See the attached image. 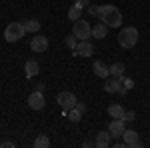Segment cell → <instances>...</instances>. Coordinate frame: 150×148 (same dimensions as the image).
Returning <instances> with one entry per match:
<instances>
[{
    "label": "cell",
    "instance_id": "6da1fadb",
    "mask_svg": "<svg viewBox=\"0 0 150 148\" xmlns=\"http://www.w3.org/2000/svg\"><path fill=\"white\" fill-rule=\"evenodd\" d=\"M98 18H100L108 28H118V26L122 24V12L118 10L114 4H104V6H100Z\"/></svg>",
    "mask_w": 150,
    "mask_h": 148
},
{
    "label": "cell",
    "instance_id": "7a4b0ae2",
    "mask_svg": "<svg viewBox=\"0 0 150 148\" xmlns=\"http://www.w3.org/2000/svg\"><path fill=\"white\" fill-rule=\"evenodd\" d=\"M136 42H138V30L134 26H128V28H122L120 30L118 44L122 46V48H132V46H136Z\"/></svg>",
    "mask_w": 150,
    "mask_h": 148
},
{
    "label": "cell",
    "instance_id": "3957f363",
    "mask_svg": "<svg viewBox=\"0 0 150 148\" xmlns=\"http://www.w3.org/2000/svg\"><path fill=\"white\" fill-rule=\"evenodd\" d=\"M24 34H26V28H24L22 22H10L6 26V30H4V40L6 42H16Z\"/></svg>",
    "mask_w": 150,
    "mask_h": 148
},
{
    "label": "cell",
    "instance_id": "277c9868",
    "mask_svg": "<svg viewBox=\"0 0 150 148\" xmlns=\"http://www.w3.org/2000/svg\"><path fill=\"white\" fill-rule=\"evenodd\" d=\"M72 34L76 36L78 40H88L90 36H92V26L86 22V20H76L74 22V28H72Z\"/></svg>",
    "mask_w": 150,
    "mask_h": 148
},
{
    "label": "cell",
    "instance_id": "5b68a950",
    "mask_svg": "<svg viewBox=\"0 0 150 148\" xmlns=\"http://www.w3.org/2000/svg\"><path fill=\"white\" fill-rule=\"evenodd\" d=\"M56 102L60 104V108H62V110H70V108H74V104L78 102V100H76V96H74L72 92L64 90V92H60V94H58Z\"/></svg>",
    "mask_w": 150,
    "mask_h": 148
},
{
    "label": "cell",
    "instance_id": "8992f818",
    "mask_svg": "<svg viewBox=\"0 0 150 148\" xmlns=\"http://www.w3.org/2000/svg\"><path fill=\"white\" fill-rule=\"evenodd\" d=\"M74 52V56H92L94 54V44L90 42V40H78V44H76V48L72 50Z\"/></svg>",
    "mask_w": 150,
    "mask_h": 148
},
{
    "label": "cell",
    "instance_id": "52a82bcc",
    "mask_svg": "<svg viewBox=\"0 0 150 148\" xmlns=\"http://www.w3.org/2000/svg\"><path fill=\"white\" fill-rule=\"evenodd\" d=\"M124 130H126V122L122 120V118H114L110 124H108V132H110V136L112 138H122V134H124Z\"/></svg>",
    "mask_w": 150,
    "mask_h": 148
},
{
    "label": "cell",
    "instance_id": "ba28073f",
    "mask_svg": "<svg viewBox=\"0 0 150 148\" xmlns=\"http://www.w3.org/2000/svg\"><path fill=\"white\" fill-rule=\"evenodd\" d=\"M28 106L32 108V110H42L44 106H46V98H44V94L40 90H34L30 96H28Z\"/></svg>",
    "mask_w": 150,
    "mask_h": 148
},
{
    "label": "cell",
    "instance_id": "9c48e42d",
    "mask_svg": "<svg viewBox=\"0 0 150 148\" xmlns=\"http://www.w3.org/2000/svg\"><path fill=\"white\" fill-rule=\"evenodd\" d=\"M30 48L34 50L36 54L38 52H46L48 50V38L42 34H34V38L30 40Z\"/></svg>",
    "mask_w": 150,
    "mask_h": 148
},
{
    "label": "cell",
    "instance_id": "30bf717a",
    "mask_svg": "<svg viewBox=\"0 0 150 148\" xmlns=\"http://www.w3.org/2000/svg\"><path fill=\"white\" fill-rule=\"evenodd\" d=\"M120 88H122V76H112V78H106V82H104V90L108 92V94H116V92H120Z\"/></svg>",
    "mask_w": 150,
    "mask_h": 148
},
{
    "label": "cell",
    "instance_id": "8fae6325",
    "mask_svg": "<svg viewBox=\"0 0 150 148\" xmlns=\"http://www.w3.org/2000/svg\"><path fill=\"white\" fill-rule=\"evenodd\" d=\"M122 140H124V144H126V146H142V144H140V140H138V132H136V130H130V128L124 130Z\"/></svg>",
    "mask_w": 150,
    "mask_h": 148
},
{
    "label": "cell",
    "instance_id": "7c38bea8",
    "mask_svg": "<svg viewBox=\"0 0 150 148\" xmlns=\"http://www.w3.org/2000/svg\"><path fill=\"white\" fill-rule=\"evenodd\" d=\"M92 70L98 78H108L110 76V66H106L102 60H94L92 62Z\"/></svg>",
    "mask_w": 150,
    "mask_h": 148
},
{
    "label": "cell",
    "instance_id": "4fadbf2b",
    "mask_svg": "<svg viewBox=\"0 0 150 148\" xmlns=\"http://www.w3.org/2000/svg\"><path fill=\"white\" fill-rule=\"evenodd\" d=\"M38 72H40V66H38V62L36 60H26V64H24V74H26V78H34L38 76Z\"/></svg>",
    "mask_w": 150,
    "mask_h": 148
},
{
    "label": "cell",
    "instance_id": "5bb4252c",
    "mask_svg": "<svg viewBox=\"0 0 150 148\" xmlns=\"http://www.w3.org/2000/svg\"><path fill=\"white\" fill-rule=\"evenodd\" d=\"M110 132L108 130H102V132H98L96 134V140H94V146L96 148H106V146H110Z\"/></svg>",
    "mask_w": 150,
    "mask_h": 148
},
{
    "label": "cell",
    "instance_id": "9a60e30c",
    "mask_svg": "<svg viewBox=\"0 0 150 148\" xmlns=\"http://www.w3.org/2000/svg\"><path fill=\"white\" fill-rule=\"evenodd\" d=\"M82 10H84V6H80V4L74 2V6H70V8H68V20H70V22L80 20V18H82Z\"/></svg>",
    "mask_w": 150,
    "mask_h": 148
},
{
    "label": "cell",
    "instance_id": "2e32d148",
    "mask_svg": "<svg viewBox=\"0 0 150 148\" xmlns=\"http://www.w3.org/2000/svg\"><path fill=\"white\" fill-rule=\"evenodd\" d=\"M106 34H108V26H106L102 20L96 24V26H92V36H94V38L102 40V38H106Z\"/></svg>",
    "mask_w": 150,
    "mask_h": 148
},
{
    "label": "cell",
    "instance_id": "e0dca14e",
    "mask_svg": "<svg viewBox=\"0 0 150 148\" xmlns=\"http://www.w3.org/2000/svg\"><path fill=\"white\" fill-rule=\"evenodd\" d=\"M124 106L122 104H118V102H112L110 106H108V114L112 116V118H124Z\"/></svg>",
    "mask_w": 150,
    "mask_h": 148
},
{
    "label": "cell",
    "instance_id": "ac0fdd59",
    "mask_svg": "<svg viewBox=\"0 0 150 148\" xmlns=\"http://www.w3.org/2000/svg\"><path fill=\"white\" fill-rule=\"evenodd\" d=\"M24 24V28H26V32H32V34H36L38 30H40V22L36 20V18H32V20H26Z\"/></svg>",
    "mask_w": 150,
    "mask_h": 148
},
{
    "label": "cell",
    "instance_id": "d6986e66",
    "mask_svg": "<svg viewBox=\"0 0 150 148\" xmlns=\"http://www.w3.org/2000/svg\"><path fill=\"white\" fill-rule=\"evenodd\" d=\"M34 146L36 148H48L50 146V138L46 136V134H38L34 140Z\"/></svg>",
    "mask_w": 150,
    "mask_h": 148
},
{
    "label": "cell",
    "instance_id": "ffe728a7",
    "mask_svg": "<svg viewBox=\"0 0 150 148\" xmlns=\"http://www.w3.org/2000/svg\"><path fill=\"white\" fill-rule=\"evenodd\" d=\"M122 74H124V64H122V62H114V64L110 66V76H116V78H118V76H122Z\"/></svg>",
    "mask_w": 150,
    "mask_h": 148
},
{
    "label": "cell",
    "instance_id": "44dd1931",
    "mask_svg": "<svg viewBox=\"0 0 150 148\" xmlns=\"http://www.w3.org/2000/svg\"><path fill=\"white\" fill-rule=\"evenodd\" d=\"M68 118H70V122H80V120H82V112L74 106V108H70V110H68Z\"/></svg>",
    "mask_w": 150,
    "mask_h": 148
},
{
    "label": "cell",
    "instance_id": "7402d4cb",
    "mask_svg": "<svg viewBox=\"0 0 150 148\" xmlns=\"http://www.w3.org/2000/svg\"><path fill=\"white\" fill-rule=\"evenodd\" d=\"M64 42H66V46H68L70 50H74V48H76V44H78V38H76L74 34H68V36H66V40H64Z\"/></svg>",
    "mask_w": 150,
    "mask_h": 148
},
{
    "label": "cell",
    "instance_id": "603a6c76",
    "mask_svg": "<svg viewBox=\"0 0 150 148\" xmlns=\"http://www.w3.org/2000/svg\"><path fill=\"white\" fill-rule=\"evenodd\" d=\"M122 88H124V90H130V88H134V80H132V78H126V76L122 74Z\"/></svg>",
    "mask_w": 150,
    "mask_h": 148
},
{
    "label": "cell",
    "instance_id": "cb8c5ba5",
    "mask_svg": "<svg viewBox=\"0 0 150 148\" xmlns=\"http://www.w3.org/2000/svg\"><path fill=\"white\" fill-rule=\"evenodd\" d=\"M122 120H124V122H132V120H136V112H134V110H126Z\"/></svg>",
    "mask_w": 150,
    "mask_h": 148
},
{
    "label": "cell",
    "instance_id": "d4e9b609",
    "mask_svg": "<svg viewBox=\"0 0 150 148\" xmlns=\"http://www.w3.org/2000/svg\"><path fill=\"white\" fill-rule=\"evenodd\" d=\"M86 12H88L90 16H98V14H100V6H88Z\"/></svg>",
    "mask_w": 150,
    "mask_h": 148
},
{
    "label": "cell",
    "instance_id": "484cf974",
    "mask_svg": "<svg viewBox=\"0 0 150 148\" xmlns=\"http://www.w3.org/2000/svg\"><path fill=\"white\" fill-rule=\"evenodd\" d=\"M74 106H76V108H78V110H80L82 114L86 112V104H84V102H76V104H74Z\"/></svg>",
    "mask_w": 150,
    "mask_h": 148
},
{
    "label": "cell",
    "instance_id": "4316f807",
    "mask_svg": "<svg viewBox=\"0 0 150 148\" xmlns=\"http://www.w3.org/2000/svg\"><path fill=\"white\" fill-rule=\"evenodd\" d=\"M82 146H84V148H90V146H94V142H92V140H84V142H82Z\"/></svg>",
    "mask_w": 150,
    "mask_h": 148
},
{
    "label": "cell",
    "instance_id": "83f0119b",
    "mask_svg": "<svg viewBox=\"0 0 150 148\" xmlns=\"http://www.w3.org/2000/svg\"><path fill=\"white\" fill-rule=\"evenodd\" d=\"M0 146L2 148H14V142H2Z\"/></svg>",
    "mask_w": 150,
    "mask_h": 148
},
{
    "label": "cell",
    "instance_id": "f1b7e54d",
    "mask_svg": "<svg viewBox=\"0 0 150 148\" xmlns=\"http://www.w3.org/2000/svg\"><path fill=\"white\" fill-rule=\"evenodd\" d=\"M74 2H76V4H80V6H88V2H90V0H74Z\"/></svg>",
    "mask_w": 150,
    "mask_h": 148
},
{
    "label": "cell",
    "instance_id": "f546056e",
    "mask_svg": "<svg viewBox=\"0 0 150 148\" xmlns=\"http://www.w3.org/2000/svg\"><path fill=\"white\" fill-rule=\"evenodd\" d=\"M114 148H126V144H124V140H122V142H116V144H114Z\"/></svg>",
    "mask_w": 150,
    "mask_h": 148
}]
</instances>
